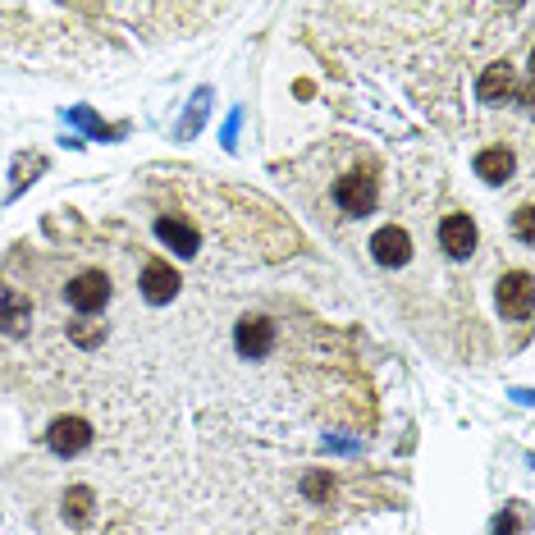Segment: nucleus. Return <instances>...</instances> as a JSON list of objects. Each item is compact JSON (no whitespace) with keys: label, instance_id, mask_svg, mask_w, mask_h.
<instances>
[{"label":"nucleus","instance_id":"15","mask_svg":"<svg viewBox=\"0 0 535 535\" xmlns=\"http://www.w3.org/2000/svg\"><path fill=\"white\" fill-rule=\"evenodd\" d=\"M325 490H330V481H325V476H321V481H316V476H311V481H307V494H311V499H321Z\"/></svg>","mask_w":535,"mask_h":535},{"label":"nucleus","instance_id":"12","mask_svg":"<svg viewBox=\"0 0 535 535\" xmlns=\"http://www.w3.org/2000/svg\"><path fill=\"white\" fill-rule=\"evenodd\" d=\"M513 92V69L508 65H490L481 78V101H494V97H508Z\"/></svg>","mask_w":535,"mask_h":535},{"label":"nucleus","instance_id":"2","mask_svg":"<svg viewBox=\"0 0 535 535\" xmlns=\"http://www.w3.org/2000/svg\"><path fill=\"white\" fill-rule=\"evenodd\" d=\"M334 197H339V206L348 215H371L375 211V179L371 174H343L339 188H334Z\"/></svg>","mask_w":535,"mask_h":535},{"label":"nucleus","instance_id":"5","mask_svg":"<svg viewBox=\"0 0 535 535\" xmlns=\"http://www.w3.org/2000/svg\"><path fill=\"white\" fill-rule=\"evenodd\" d=\"M87 444H92V426H87L83 417H65L51 426V449L65 453V458H74V453H83Z\"/></svg>","mask_w":535,"mask_h":535},{"label":"nucleus","instance_id":"9","mask_svg":"<svg viewBox=\"0 0 535 535\" xmlns=\"http://www.w3.org/2000/svg\"><path fill=\"white\" fill-rule=\"evenodd\" d=\"M28 298H19V293L10 289V284H0V330L5 334H19V330H28Z\"/></svg>","mask_w":535,"mask_h":535},{"label":"nucleus","instance_id":"8","mask_svg":"<svg viewBox=\"0 0 535 535\" xmlns=\"http://www.w3.org/2000/svg\"><path fill=\"white\" fill-rule=\"evenodd\" d=\"M142 289H147L151 302H170L174 289H179V275H174L170 261H151V266L142 270Z\"/></svg>","mask_w":535,"mask_h":535},{"label":"nucleus","instance_id":"3","mask_svg":"<svg viewBox=\"0 0 535 535\" xmlns=\"http://www.w3.org/2000/svg\"><path fill=\"white\" fill-rule=\"evenodd\" d=\"M499 311H503V316H513V321H531V275H526V270L503 275V284H499Z\"/></svg>","mask_w":535,"mask_h":535},{"label":"nucleus","instance_id":"1","mask_svg":"<svg viewBox=\"0 0 535 535\" xmlns=\"http://www.w3.org/2000/svg\"><path fill=\"white\" fill-rule=\"evenodd\" d=\"M65 293H69V307L92 316V311H101L110 302V279L101 270H83V275H74V284Z\"/></svg>","mask_w":535,"mask_h":535},{"label":"nucleus","instance_id":"14","mask_svg":"<svg viewBox=\"0 0 535 535\" xmlns=\"http://www.w3.org/2000/svg\"><path fill=\"white\" fill-rule=\"evenodd\" d=\"M513 229H517V238H522V243H531V206H522V211H517V220H513Z\"/></svg>","mask_w":535,"mask_h":535},{"label":"nucleus","instance_id":"13","mask_svg":"<svg viewBox=\"0 0 535 535\" xmlns=\"http://www.w3.org/2000/svg\"><path fill=\"white\" fill-rule=\"evenodd\" d=\"M65 508H69V522H87V508H92V490H69L65 494Z\"/></svg>","mask_w":535,"mask_h":535},{"label":"nucleus","instance_id":"7","mask_svg":"<svg viewBox=\"0 0 535 535\" xmlns=\"http://www.w3.org/2000/svg\"><path fill=\"white\" fill-rule=\"evenodd\" d=\"M371 252H375V261H380V266H403L407 252H412V243H407V234L398 225H385L380 234L371 238Z\"/></svg>","mask_w":535,"mask_h":535},{"label":"nucleus","instance_id":"6","mask_svg":"<svg viewBox=\"0 0 535 535\" xmlns=\"http://www.w3.org/2000/svg\"><path fill=\"white\" fill-rule=\"evenodd\" d=\"M439 243L449 257H467L471 247H476V225H471V215H444V225H439Z\"/></svg>","mask_w":535,"mask_h":535},{"label":"nucleus","instance_id":"11","mask_svg":"<svg viewBox=\"0 0 535 535\" xmlns=\"http://www.w3.org/2000/svg\"><path fill=\"white\" fill-rule=\"evenodd\" d=\"M156 229H161V238L174 247V252H197V243H202V238H197V229L183 225V220H161Z\"/></svg>","mask_w":535,"mask_h":535},{"label":"nucleus","instance_id":"10","mask_svg":"<svg viewBox=\"0 0 535 535\" xmlns=\"http://www.w3.org/2000/svg\"><path fill=\"white\" fill-rule=\"evenodd\" d=\"M476 174H481L485 183H503L513 174V151H503V147L481 151V156H476Z\"/></svg>","mask_w":535,"mask_h":535},{"label":"nucleus","instance_id":"4","mask_svg":"<svg viewBox=\"0 0 535 535\" xmlns=\"http://www.w3.org/2000/svg\"><path fill=\"white\" fill-rule=\"evenodd\" d=\"M270 348H275V325H270L266 316H247V321L238 325V353L270 357Z\"/></svg>","mask_w":535,"mask_h":535}]
</instances>
